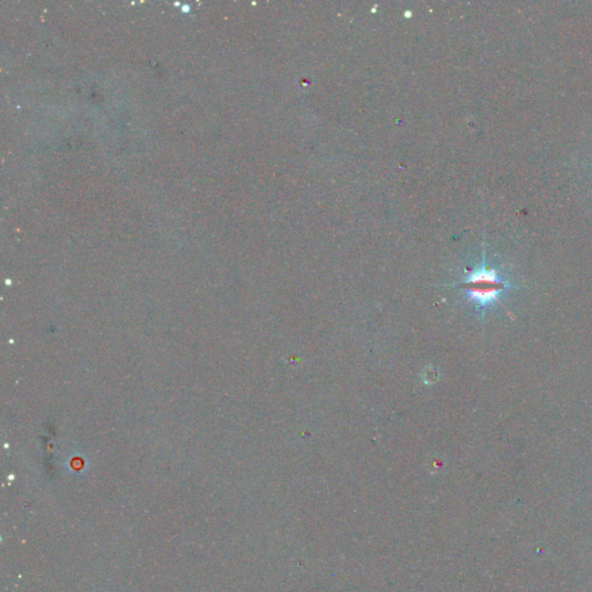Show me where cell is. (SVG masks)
Returning a JSON list of instances; mask_svg holds the SVG:
<instances>
[{"instance_id":"1","label":"cell","mask_w":592,"mask_h":592,"mask_svg":"<svg viewBox=\"0 0 592 592\" xmlns=\"http://www.w3.org/2000/svg\"><path fill=\"white\" fill-rule=\"evenodd\" d=\"M450 287L462 291L467 300L484 312L486 309L497 304L504 293L514 286L509 284L499 271L486 263L484 254L481 263L471 270L462 280L450 285Z\"/></svg>"}]
</instances>
